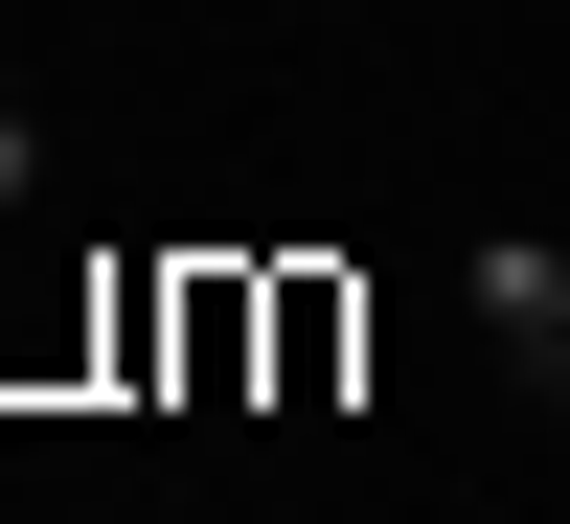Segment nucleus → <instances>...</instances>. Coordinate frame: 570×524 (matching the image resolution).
I'll list each match as a JSON object with an SVG mask.
<instances>
[{
	"label": "nucleus",
	"mask_w": 570,
	"mask_h": 524,
	"mask_svg": "<svg viewBox=\"0 0 570 524\" xmlns=\"http://www.w3.org/2000/svg\"><path fill=\"white\" fill-rule=\"evenodd\" d=\"M456 297H480V343H502V365H548V343H570V251H525V228H502Z\"/></svg>",
	"instance_id": "f257e3e1"
},
{
	"label": "nucleus",
	"mask_w": 570,
	"mask_h": 524,
	"mask_svg": "<svg viewBox=\"0 0 570 524\" xmlns=\"http://www.w3.org/2000/svg\"><path fill=\"white\" fill-rule=\"evenodd\" d=\"M23 206H46V115L0 91V228H23Z\"/></svg>",
	"instance_id": "f03ea898"
},
{
	"label": "nucleus",
	"mask_w": 570,
	"mask_h": 524,
	"mask_svg": "<svg viewBox=\"0 0 570 524\" xmlns=\"http://www.w3.org/2000/svg\"><path fill=\"white\" fill-rule=\"evenodd\" d=\"M548 434H570V343H548Z\"/></svg>",
	"instance_id": "7ed1b4c3"
}]
</instances>
